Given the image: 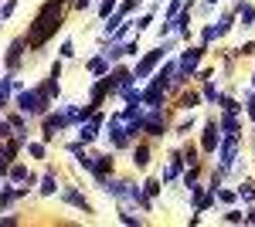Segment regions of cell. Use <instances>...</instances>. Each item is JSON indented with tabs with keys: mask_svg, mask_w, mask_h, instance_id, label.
Instances as JSON below:
<instances>
[{
	"mask_svg": "<svg viewBox=\"0 0 255 227\" xmlns=\"http://www.w3.org/2000/svg\"><path fill=\"white\" fill-rule=\"evenodd\" d=\"M61 20H65V3H61V0H48L38 10L34 24L27 27V41H24V44H27V48H41V44L61 27Z\"/></svg>",
	"mask_w": 255,
	"mask_h": 227,
	"instance_id": "6da1fadb",
	"label": "cell"
},
{
	"mask_svg": "<svg viewBox=\"0 0 255 227\" xmlns=\"http://www.w3.org/2000/svg\"><path fill=\"white\" fill-rule=\"evenodd\" d=\"M163 88H167V85H163V81H153V85H150V88H146V92H143V102H146V105H150V109H157L160 102H163Z\"/></svg>",
	"mask_w": 255,
	"mask_h": 227,
	"instance_id": "7a4b0ae2",
	"label": "cell"
},
{
	"mask_svg": "<svg viewBox=\"0 0 255 227\" xmlns=\"http://www.w3.org/2000/svg\"><path fill=\"white\" fill-rule=\"evenodd\" d=\"M201 55H204V48H191L187 55L180 58V75H187V72H194L197 61H201Z\"/></svg>",
	"mask_w": 255,
	"mask_h": 227,
	"instance_id": "3957f363",
	"label": "cell"
},
{
	"mask_svg": "<svg viewBox=\"0 0 255 227\" xmlns=\"http://www.w3.org/2000/svg\"><path fill=\"white\" fill-rule=\"evenodd\" d=\"M163 126H167V122H163V115H160V112H153V115L143 119V129H146L150 136H163Z\"/></svg>",
	"mask_w": 255,
	"mask_h": 227,
	"instance_id": "277c9868",
	"label": "cell"
},
{
	"mask_svg": "<svg viewBox=\"0 0 255 227\" xmlns=\"http://www.w3.org/2000/svg\"><path fill=\"white\" fill-rule=\"evenodd\" d=\"M163 51H167V48H157V51H150V55H146V58H143V61H139V65H136V75H139V78L146 75V72H150V68L157 65L160 58H163Z\"/></svg>",
	"mask_w": 255,
	"mask_h": 227,
	"instance_id": "5b68a950",
	"label": "cell"
},
{
	"mask_svg": "<svg viewBox=\"0 0 255 227\" xmlns=\"http://www.w3.org/2000/svg\"><path fill=\"white\" fill-rule=\"evenodd\" d=\"M201 146H204L208 152H215V150H218V126H215V122H208V126H204V136H201Z\"/></svg>",
	"mask_w": 255,
	"mask_h": 227,
	"instance_id": "8992f818",
	"label": "cell"
},
{
	"mask_svg": "<svg viewBox=\"0 0 255 227\" xmlns=\"http://www.w3.org/2000/svg\"><path fill=\"white\" fill-rule=\"evenodd\" d=\"M99 126H102V115H96V112H92V115H89V126H85V129H82V143H92V139H96V136H99Z\"/></svg>",
	"mask_w": 255,
	"mask_h": 227,
	"instance_id": "52a82bcc",
	"label": "cell"
},
{
	"mask_svg": "<svg viewBox=\"0 0 255 227\" xmlns=\"http://www.w3.org/2000/svg\"><path fill=\"white\" fill-rule=\"evenodd\" d=\"M232 163H235V136L221 143V166H232Z\"/></svg>",
	"mask_w": 255,
	"mask_h": 227,
	"instance_id": "ba28073f",
	"label": "cell"
},
{
	"mask_svg": "<svg viewBox=\"0 0 255 227\" xmlns=\"http://www.w3.org/2000/svg\"><path fill=\"white\" fill-rule=\"evenodd\" d=\"M61 126H65V115H48L44 119V139H55V133Z\"/></svg>",
	"mask_w": 255,
	"mask_h": 227,
	"instance_id": "9c48e42d",
	"label": "cell"
},
{
	"mask_svg": "<svg viewBox=\"0 0 255 227\" xmlns=\"http://www.w3.org/2000/svg\"><path fill=\"white\" fill-rule=\"evenodd\" d=\"M89 170L96 173V180H106V173H113V159L109 156H99V163H92Z\"/></svg>",
	"mask_w": 255,
	"mask_h": 227,
	"instance_id": "30bf717a",
	"label": "cell"
},
{
	"mask_svg": "<svg viewBox=\"0 0 255 227\" xmlns=\"http://www.w3.org/2000/svg\"><path fill=\"white\" fill-rule=\"evenodd\" d=\"M113 88H116V85H113V78H102L96 88H92V105H99V102H102V95L113 92Z\"/></svg>",
	"mask_w": 255,
	"mask_h": 227,
	"instance_id": "8fae6325",
	"label": "cell"
},
{
	"mask_svg": "<svg viewBox=\"0 0 255 227\" xmlns=\"http://www.w3.org/2000/svg\"><path fill=\"white\" fill-rule=\"evenodd\" d=\"M20 48H24V41H14L10 51H7V65H10V68H17V65H20Z\"/></svg>",
	"mask_w": 255,
	"mask_h": 227,
	"instance_id": "7c38bea8",
	"label": "cell"
},
{
	"mask_svg": "<svg viewBox=\"0 0 255 227\" xmlns=\"http://www.w3.org/2000/svg\"><path fill=\"white\" fill-rule=\"evenodd\" d=\"M10 180H17V183H31V173H27V166H10Z\"/></svg>",
	"mask_w": 255,
	"mask_h": 227,
	"instance_id": "4fadbf2b",
	"label": "cell"
},
{
	"mask_svg": "<svg viewBox=\"0 0 255 227\" xmlns=\"http://www.w3.org/2000/svg\"><path fill=\"white\" fill-rule=\"evenodd\" d=\"M221 129H225L228 136H235V139H238V122H235V115H232V112L225 115V122H221Z\"/></svg>",
	"mask_w": 255,
	"mask_h": 227,
	"instance_id": "5bb4252c",
	"label": "cell"
},
{
	"mask_svg": "<svg viewBox=\"0 0 255 227\" xmlns=\"http://www.w3.org/2000/svg\"><path fill=\"white\" fill-rule=\"evenodd\" d=\"M65 200H68V204H75V207H82V210H89V204H85V197H79L75 190H68V193H65Z\"/></svg>",
	"mask_w": 255,
	"mask_h": 227,
	"instance_id": "9a60e30c",
	"label": "cell"
},
{
	"mask_svg": "<svg viewBox=\"0 0 255 227\" xmlns=\"http://www.w3.org/2000/svg\"><path fill=\"white\" fill-rule=\"evenodd\" d=\"M238 17H242V24L249 27V24H252V20H255V10H252V7H249V3H245V7H238Z\"/></svg>",
	"mask_w": 255,
	"mask_h": 227,
	"instance_id": "2e32d148",
	"label": "cell"
},
{
	"mask_svg": "<svg viewBox=\"0 0 255 227\" xmlns=\"http://www.w3.org/2000/svg\"><path fill=\"white\" fill-rule=\"evenodd\" d=\"M133 163H136V166H146V163H150V150H146V146H139V150H136V159H133Z\"/></svg>",
	"mask_w": 255,
	"mask_h": 227,
	"instance_id": "e0dca14e",
	"label": "cell"
},
{
	"mask_svg": "<svg viewBox=\"0 0 255 227\" xmlns=\"http://www.w3.org/2000/svg\"><path fill=\"white\" fill-rule=\"evenodd\" d=\"M197 102H201V98H197V95L191 92V95H184V98H180V109H194Z\"/></svg>",
	"mask_w": 255,
	"mask_h": 227,
	"instance_id": "ac0fdd59",
	"label": "cell"
},
{
	"mask_svg": "<svg viewBox=\"0 0 255 227\" xmlns=\"http://www.w3.org/2000/svg\"><path fill=\"white\" fill-rule=\"evenodd\" d=\"M238 193H242V197H255V183H252V180H245V183L238 187Z\"/></svg>",
	"mask_w": 255,
	"mask_h": 227,
	"instance_id": "d6986e66",
	"label": "cell"
},
{
	"mask_svg": "<svg viewBox=\"0 0 255 227\" xmlns=\"http://www.w3.org/2000/svg\"><path fill=\"white\" fill-rule=\"evenodd\" d=\"M41 193H55V176H44V183H41Z\"/></svg>",
	"mask_w": 255,
	"mask_h": 227,
	"instance_id": "ffe728a7",
	"label": "cell"
},
{
	"mask_svg": "<svg viewBox=\"0 0 255 227\" xmlns=\"http://www.w3.org/2000/svg\"><path fill=\"white\" fill-rule=\"evenodd\" d=\"M89 68H92L96 75H102V72H106V61H102V58H96V61H89Z\"/></svg>",
	"mask_w": 255,
	"mask_h": 227,
	"instance_id": "44dd1931",
	"label": "cell"
},
{
	"mask_svg": "<svg viewBox=\"0 0 255 227\" xmlns=\"http://www.w3.org/2000/svg\"><path fill=\"white\" fill-rule=\"evenodd\" d=\"M113 7H116V0H102V7H99V14H102V17H109V10H113Z\"/></svg>",
	"mask_w": 255,
	"mask_h": 227,
	"instance_id": "7402d4cb",
	"label": "cell"
},
{
	"mask_svg": "<svg viewBox=\"0 0 255 227\" xmlns=\"http://www.w3.org/2000/svg\"><path fill=\"white\" fill-rule=\"evenodd\" d=\"M221 105H225V112H232V115L238 112V102H232V98H221Z\"/></svg>",
	"mask_w": 255,
	"mask_h": 227,
	"instance_id": "603a6c76",
	"label": "cell"
},
{
	"mask_svg": "<svg viewBox=\"0 0 255 227\" xmlns=\"http://www.w3.org/2000/svg\"><path fill=\"white\" fill-rule=\"evenodd\" d=\"M187 20H191V14H180V17H177V24H174V27H177V31H187Z\"/></svg>",
	"mask_w": 255,
	"mask_h": 227,
	"instance_id": "cb8c5ba5",
	"label": "cell"
},
{
	"mask_svg": "<svg viewBox=\"0 0 255 227\" xmlns=\"http://www.w3.org/2000/svg\"><path fill=\"white\" fill-rule=\"evenodd\" d=\"M61 55L72 58V55H75V44H72V41H65V44H61Z\"/></svg>",
	"mask_w": 255,
	"mask_h": 227,
	"instance_id": "d4e9b609",
	"label": "cell"
},
{
	"mask_svg": "<svg viewBox=\"0 0 255 227\" xmlns=\"http://www.w3.org/2000/svg\"><path fill=\"white\" fill-rule=\"evenodd\" d=\"M146 193H150V197H153V193H160V183H157V180H150V183H146Z\"/></svg>",
	"mask_w": 255,
	"mask_h": 227,
	"instance_id": "484cf974",
	"label": "cell"
},
{
	"mask_svg": "<svg viewBox=\"0 0 255 227\" xmlns=\"http://www.w3.org/2000/svg\"><path fill=\"white\" fill-rule=\"evenodd\" d=\"M31 156H34V159H41V156H44V146H38V143H34V146H31Z\"/></svg>",
	"mask_w": 255,
	"mask_h": 227,
	"instance_id": "4316f807",
	"label": "cell"
},
{
	"mask_svg": "<svg viewBox=\"0 0 255 227\" xmlns=\"http://www.w3.org/2000/svg\"><path fill=\"white\" fill-rule=\"evenodd\" d=\"M0 173H7V152H0Z\"/></svg>",
	"mask_w": 255,
	"mask_h": 227,
	"instance_id": "83f0119b",
	"label": "cell"
},
{
	"mask_svg": "<svg viewBox=\"0 0 255 227\" xmlns=\"http://www.w3.org/2000/svg\"><path fill=\"white\" fill-rule=\"evenodd\" d=\"M249 115H255V95L249 98Z\"/></svg>",
	"mask_w": 255,
	"mask_h": 227,
	"instance_id": "f1b7e54d",
	"label": "cell"
},
{
	"mask_svg": "<svg viewBox=\"0 0 255 227\" xmlns=\"http://www.w3.org/2000/svg\"><path fill=\"white\" fill-rule=\"evenodd\" d=\"M208 3H218V0H208Z\"/></svg>",
	"mask_w": 255,
	"mask_h": 227,
	"instance_id": "f546056e",
	"label": "cell"
}]
</instances>
